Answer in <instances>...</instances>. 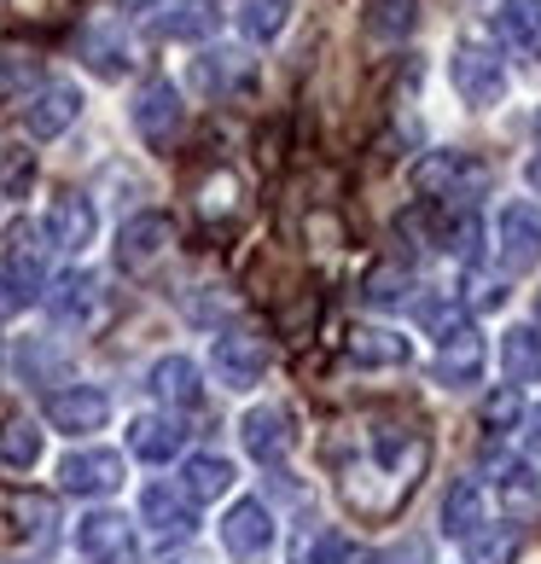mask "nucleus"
<instances>
[{
	"label": "nucleus",
	"mask_w": 541,
	"mask_h": 564,
	"mask_svg": "<svg viewBox=\"0 0 541 564\" xmlns=\"http://www.w3.org/2000/svg\"><path fill=\"white\" fill-rule=\"evenodd\" d=\"M448 82H454V94H461V106H472V111H489V106L507 99L501 58H495V47L477 41V35H466L461 47L448 53Z\"/></svg>",
	"instance_id": "1"
},
{
	"label": "nucleus",
	"mask_w": 541,
	"mask_h": 564,
	"mask_svg": "<svg viewBox=\"0 0 541 564\" xmlns=\"http://www.w3.org/2000/svg\"><path fill=\"white\" fill-rule=\"evenodd\" d=\"M0 285H7V303L12 308H30L47 297V239L41 227H18L7 239V257H0Z\"/></svg>",
	"instance_id": "2"
},
{
	"label": "nucleus",
	"mask_w": 541,
	"mask_h": 564,
	"mask_svg": "<svg viewBox=\"0 0 541 564\" xmlns=\"http://www.w3.org/2000/svg\"><path fill=\"white\" fill-rule=\"evenodd\" d=\"M47 315L58 332H94L106 321V280L88 274V268H71V274H58V285H47Z\"/></svg>",
	"instance_id": "3"
},
{
	"label": "nucleus",
	"mask_w": 541,
	"mask_h": 564,
	"mask_svg": "<svg viewBox=\"0 0 541 564\" xmlns=\"http://www.w3.org/2000/svg\"><path fill=\"white\" fill-rule=\"evenodd\" d=\"M170 245H175V221L163 216V210H140L117 227V245H111V257L122 274H152V268L170 257Z\"/></svg>",
	"instance_id": "4"
},
{
	"label": "nucleus",
	"mask_w": 541,
	"mask_h": 564,
	"mask_svg": "<svg viewBox=\"0 0 541 564\" xmlns=\"http://www.w3.org/2000/svg\"><path fill=\"white\" fill-rule=\"evenodd\" d=\"M484 181H489V170L472 163L466 152H425L413 163V193L420 198H477Z\"/></svg>",
	"instance_id": "5"
},
{
	"label": "nucleus",
	"mask_w": 541,
	"mask_h": 564,
	"mask_svg": "<svg viewBox=\"0 0 541 564\" xmlns=\"http://www.w3.org/2000/svg\"><path fill=\"white\" fill-rule=\"evenodd\" d=\"M129 122H134V134L145 145H170L181 134V122H186V106H181V88L170 76H152V82H140V94H134V106H129Z\"/></svg>",
	"instance_id": "6"
},
{
	"label": "nucleus",
	"mask_w": 541,
	"mask_h": 564,
	"mask_svg": "<svg viewBox=\"0 0 541 564\" xmlns=\"http://www.w3.org/2000/svg\"><path fill=\"white\" fill-rule=\"evenodd\" d=\"M268 361H274V355H268V344L251 338V332H221L210 344V379L221 390H257Z\"/></svg>",
	"instance_id": "7"
},
{
	"label": "nucleus",
	"mask_w": 541,
	"mask_h": 564,
	"mask_svg": "<svg viewBox=\"0 0 541 564\" xmlns=\"http://www.w3.org/2000/svg\"><path fill=\"white\" fill-rule=\"evenodd\" d=\"M47 425L58 436H94V431H106L111 425V395L99 390V384H65V390H53L47 395Z\"/></svg>",
	"instance_id": "8"
},
{
	"label": "nucleus",
	"mask_w": 541,
	"mask_h": 564,
	"mask_svg": "<svg viewBox=\"0 0 541 564\" xmlns=\"http://www.w3.org/2000/svg\"><path fill=\"white\" fill-rule=\"evenodd\" d=\"M495 262H501L507 274H530L541 262V216L524 198H512L507 210L495 216Z\"/></svg>",
	"instance_id": "9"
},
{
	"label": "nucleus",
	"mask_w": 541,
	"mask_h": 564,
	"mask_svg": "<svg viewBox=\"0 0 541 564\" xmlns=\"http://www.w3.org/2000/svg\"><path fill=\"white\" fill-rule=\"evenodd\" d=\"M221 547L234 553V558H245V564L268 558V547H274V512H268V500L251 495V500H234V507H227Z\"/></svg>",
	"instance_id": "10"
},
{
	"label": "nucleus",
	"mask_w": 541,
	"mask_h": 564,
	"mask_svg": "<svg viewBox=\"0 0 541 564\" xmlns=\"http://www.w3.org/2000/svg\"><path fill=\"white\" fill-rule=\"evenodd\" d=\"M58 489L65 495H82V500H99L122 489V454L117 448H76L58 459Z\"/></svg>",
	"instance_id": "11"
},
{
	"label": "nucleus",
	"mask_w": 541,
	"mask_h": 564,
	"mask_svg": "<svg viewBox=\"0 0 541 564\" xmlns=\"http://www.w3.org/2000/svg\"><path fill=\"white\" fill-rule=\"evenodd\" d=\"M99 234V210H94V198L88 193H58L47 204V221H41V239H47V250H88Z\"/></svg>",
	"instance_id": "12"
},
{
	"label": "nucleus",
	"mask_w": 541,
	"mask_h": 564,
	"mask_svg": "<svg viewBox=\"0 0 541 564\" xmlns=\"http://www.w3.org/2000/svg\"><path fill=\"white\" fill-rule=\"evenodd\" d=\"M82 106H88V99H82L76 82H41V88L30 94V106H24L30 140H58L65 129H76Z\"/></svg>",
	"instance_id": "13"
},
{
	"label": "nucleus",
	"mask_w": 541,
	"mask_h": 564,
	"mask_svg": "<svg viewBox=\"0 0 541 564\" xmlns=\"http://www.w3.org/2000/svg\"><path fill=\"white\" fill-rule=\"evenodd\" d=\"M76 547H82V558H94V564H129L134 558V524L122 512L99 507V512H88L76 524Z\"/></svg>",
	"instance_id": "14"
},
{
	"label": "nucleus",
	"mask_w": 541,
	"mask_h": 564,
	"mask_svg": "<svg viewBox=\"0 0 541 564\" xmlns=\"http://www.w3.org/2000/svg\"><path fill=\"white\" fill-rule=\"evenodd\" d=\"M76 47H82V65H88L94 76H106V82H122L134 70V41H129L122 24H111V18H94Z\"/></svg>",
	"instance_id": "15"
},
{
	"label": "nucleus",
	"mask_w": 541,
	"mask_h": 564,
	"mask_svg": "<svg viewBox=\"0 0 541 564\" xmlns=\"http://www.w3.org/2000/svg\"><path fill=\"white\" fill-rule=\"evenodd\" d=\"M436 379L448 390H466V384L484 379V338H477L472 321L448 326L443 338H436Z\"/></svg>",
	"instance_id": "16"
},
{
	"label": "nucleus",
	"mask_w": 541,
	"mask_h": 564,
	"mask_svg": "<svg viewBox=\"0 0 541 564\" xmlns=\"http://www.w3.org/2000/svg\"><path fill=\"white\" fill-rule=\"evenodd\" d=\"M140 518H145V530H152L158 541H186V535L198 530V507L175 484H145Z\"/></svg>",
	"instance_id": "17"
},
{
	"label": "nucleus",
	"mask_w": 541,
	"mask_h": 564,
	"mask_svg": "<svg viewBox=\"0 0 541 564\" xmlns=\"http://www.w3.org/2000/svg\"><path fill=\"white\" fill-rule=\"evenodd\" d=\"M239 443H245V454H251L257 466H280L297 436H291L285 408H251V413L239 420Z\"/></svg>",
	"instance_id": "18"
},
{
	"label": "nucleus",
	"mask_w": 541,
	"mask_h": 564,
	"mask_svg": "<svg viewBox=\"0 0 541 564\" xmlns=\"http://www.w3.org/2000/svg\"><path fill=\"white\" fill-rule=\"evenodd\" d=\"M145 390L163 402V413H186V408L204 402V379H198V367L186 361V355H163V361H152Z\"/></svg>",
	"instance_id": "19"
},
{
	"label": "nucleus",
	"mask_w": 541,
	"mask_h": 564,
	"mask_svg": "<svg viewBox=\"0 0 541 564\" xmlns=\"http://www.w3.org/2000/svg\"><path fill=\"white\" fill-rule=\"evenodd\" d=\"M181 448H186V431L175 413H140L129 425V454L145 459V466H170Z\"/></svg>",
	"instance_id": "20"
},
{
	"label": "nucleus",
	"mask_w": 541,
	"mask_h": 564,
	"mask_svg": "<svg viewBox=\"0 0 541 564\" xmlns=\"http://www.w3.org/2000/svg\"><path fill=\"white\" fill-rule=\"evenodd\" d=\"M234 484H239V471H234V459H227V454H186V466H181V495L193 500V507L234 495Z\"/></svg>",
	"instance_id": "21"
},
{
	"label": "nucleus",
	"mask_w": 541,
	"mask_h": 564,
	"mask_svg": "<svg viewBox=\"0 0 541 564\" xmlns=\"http://www.w3.org/2000/svg\"><path fill=\"white\" fill-rule=\"evenodd\" d=\"M344 355L356 367H408L413 361V338H402V332H390V326H356L349 344H344Z\"/></svg>",
	"instance_id": "22"
},
{
	"label": "nucleus",
	"mask_w": 541,
	"mask_h": 564,
	"mask_svg": "<svg viewBox=\"0 0 541 564\" xmlns=\"http://www.w3.org/2000/svg\"><path fill=\"white\" fill-rule=\"evenodd\" d=\"M489 524V489L477 484V477H461L448 495H443V530L448 535H472V530H484Z\"/></svg>",
	"instance_id": "23"
},
{
	"label": "nucleus",
	"mask_w": 541,
	"mask_h": 564,
	"mask_svg": "<svg viewBox=\"0 0 541 564\" xmlns=\"http://www.w3.org/2000/svg\"><path fill=\"white\" fill-rule=\"evenodd\" d=\"M495 30L518 58H541V0H501Z\"/></svg>",
	"instance_id": "24"
},
{
	"label": "nucleus",
	"mask_w": 541,
	"mask_h": 564,
	"mask_svg": "<svg viewBox=\"0 0 541 564\" xmlns=\"http://www.w3.org/2000/svg\"><path fill=\"white\" fill-rule=\"evenodd\" d=\"M7 518H12L18 541H30V547H47L58 535V500L53 495H12Z\"/></svg>",
	"instance_id": "25"
},
{
	"label": "nucleus",
	"mask_w": 541,
	"mask_h": 564,
	"mask_svg": "<svg viewBox=\"0 0 541 564\" xmlns=\"http://www.w3.org/2000/svg\"><path fill=\"white\" fill-rule=\"evenodd\" d=\"M495 500L507 512H541V471L530 459H501L495 466Z\"/></svg>",
	"instance_id": "26"
},
{
	"label": "nucleus",
	"mask_w": 541,
	"mask_h": 564,
	"mask_svg": "<svg viewBox=\"0 0 541 564\" xmlns=\"http://www.w3.org/2000/svg\"><path fill=\"white\" fill-rule=\"evenodd\" d=\"M501 372H507L512 390L541 384V332L535 326H512L501 338Z\"/></svg>",
	"instance_id": "27"
},
{
	"label": "nucleus",
	"mask_w": 541,
	"mask_h": 564,
	"mask_svg": "<svg viewBox=\"0 0 541 564\" xmlns=\"http://www.w3.org/2000/svg\"><path fill=\"white\" fill-rule=\"evenodd\" d=\"M291 12H297V0H239V35L268 47V41H280L291 30Z\"/></svg>",
	"instance_id": "28"
},
{
	"label": "nucleus",
	"mask_w": 541,
	"mask_h": 564,
	"mask_svg": "<svg viewBox=\"0 0 541 564\" xmlns=\"http://www.w3.org/2000/svg\"><path fill=\"white\" fill-rule=\"evenodd\" d=\"M193 82H198L204 94H234V88L251 82V58L234 53V47H216V53L193 58Z\"/></svg>",
	"instance_id": "29"
},
{
	"label": "nucleus",
	"mask_w": 541,
	"mask_h": 564,
	"mask_svg": "<svg viewBox=\"0 0 541 564\" xmlns=\"http://www.w3.org/2000/svg\"><path fill=\"white\" fill-rule=\"evenodd\" d=\"M152 30L163 41H204L216 30V12H210V0H170V7L152 18Z\"/></svg>",
	"instance_id": "30"
},
{
	"label": "nucleus",
	"mask_w": 541,
	"mask_h": 564,
	"mask_svg": "<svg viewBox=\"0 0 541 564\" xmlns=\"http://www.w3.org/2000/svg\"><path fill=\"white\" fill-rule=\"evenodd\" d=\"M41 448H47V436H41L35 420H7L0 425V466L7 471H35Z\"/></svg>",
	"instance_id": "31"
},
{
	"label": "nucleus",
	"mask_w": 541,
	"mask_h": 564,
	"mask_svg": "<svg viewBox=\"0 0 541 564\" xmlns=\"http://www.w3.org/2000/svg\"><path fill=\"white\" fill-rule=\"evenodd\" d=\"M518 553H524L518 524H484L466 535V564H518Z\"/></svg>",
	"instance_id": "32"
},
{
	"label": "nucleus",
	"mask_w": 541,
	"mask_h": 564,
	"mask_svg": "<svg viewBox=\"0 0 541 564\" xmlns=\"http://www.w3.org/2000/svg\"><path fill=\"white\" fill-rule=\"evenodd\" d=\"M361 297L372 308H402V303H413V274L397 268V262H385V268H372V274L361 280Z\"/></svg>",
	"instance_id": "33"
},
{
	"label": "nucleus",
	"mask_w": 541,
	"mask_h": 564,
	"mask_svg": "<svg viewBox=\"0 0 541 564\" xmlns=\"http://www.w3.org/2000/svg\"><path fill=\"white\" fill-rule=\"evenodd\" d=\"M291 564H372V558L361 547H349L338 530H315V535L297 541V558H291Z\"/></svg>",
	"instance_id": "34"
},
{
	"label": "nucleus",
	"mask_w": 541,
	"mask_h": 564,
	"mask_svg": "<svg viewBox=\"0 0 541 564\" xmlns=\"http://www.w3.org/2000/svg\"><path fill=\"white\" fill-rule=\"evenodd\" d=\"M30 186H35V152L30 145H7V152H0V193L30 198Z\"/></svg>",
	"instance_id": "35"
},
{
	"label": "nucleus",
	"mask_w": 541,
	"mask_h": 564,
	"mask_svg": "<svg viewBox=\"0 0 541 564\" xmlns=\"http://www.w3.org/2000/svg\"><path fill=\"white\" fill-rule=\"evenodd\" d=\"M507 303V285L484 274V268H466V280H461V308L466 315H477V308H501Z\"/></svg>",
	"instance_id": "36"
},
{
	"label": "nucleus",
	"mask_w": 541,
	"mask_h": 564,
	"mask_svg": "<svg viewBox=\"0 0 541 564\" xmlns=\"http://www.w3.org/2000/svg\"><path fill=\"white\" fill-rule=\"evenodd\" d=\"M413 18H420V7H413V0H372V18H367V24L379 30V35H408Z\"/></svg>",
	"instance_id": "37"
},
{
	"label": "nucleus",
	"mask_w": 541,
	"mask_h": 564,
	"mask_svg": "<svg viewBox=\"0 0 541 564\" xmlns=\"http://www.w3.org/2000/svg\"><path fill=\"white\" fill-rule=\"evenodd\" d=\"M518 420H524V402H518L512 384H501L495 395H484V425H489V431H512Z\"/></svg>",
	"instance_id": "38"
},
{
	"label": "nucleus",
	"mask_w": 541,
	"mask_h": 564,
	"mask_svg": "<svg viewBox=\"0 0 541 564\" xmlns=\"http://www.w3.org/2000/svg\"><path fill=\"white\" fill-rule=\"evenodd\" d=\"M413 553H420V541H408V547H397V553H385V558H379V564H408V558H413Z\"/></svg>",
	"instance_id": "39"
},
{
	"label": "nucleus",
	"mask_w": 541,
	"mask_h": 564,
	"mask_svg": "<svg viewBox=\"0 0 541 564\" xmlns=\"http://www.w3.org/2000/svg\"><path fill=\"white\" fill-rule=\"evenodd\" d=\"M524 181H530V193H541V152L524 163Z\"/></svg>",
	"instance_id": "40"
},
{
	"label": "nucleus",
	"mask_w": 541,
	"mask_h": 564,
	"mask_svg": "<svg viewBox=\"0 0 541 564\" xmlns=\"http://www.w3.org/2000/svg\"><path fill=\"white\" fill-rule=\"evenodd\" d=\"M524 443H530V448H541V408L530 413V431H524Z\"/></svg>",
	"instance_id": "41"
},
{
	"label": "nucleus",
	"mask_w": 541,
	"mask_h": 564,
	"mask_svg": "<svg viewBox=\"0 0 541 564\" xmlns=\"http://www.w3.org/2000/svg\"><path fill=\"white\" fill-rule=\"evenodd\" d=\"M535 332H541V291H535Z\"/></svg>",
	"instance_id": "42"
}]
</instances>
